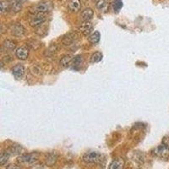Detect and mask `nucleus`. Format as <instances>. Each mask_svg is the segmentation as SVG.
Segmentation results:
<instances>
[{"label": "nucleus", "mask_w": 169, "mask_h": 169, "mask_svg": "<svg viewBox=\"0 0 169 169\" xmlns=\"http://www.w3.org/2000/svg\"><path fill=\"white\" fill-rule=\"evenodd\" d=\"M152 154L156 157L162 158V159H167L169 157V145L163 142L162 144L158 145L152 151Z\"/></svg>", "instance_id": "1"}, {"label": "nucleus", "mask_w": 169, "mask_h": 169, "mask_svg": "<svg viewBox=\"0 0 169 169\" xmlns=\"http://www.w3.org/2000/svg\"><path fill=\"white\" fill-rule=\"evenodd\" d=\"M53 9V3L50 0H43L42 2L38 3L33 8L34 11L36 13H42L45 14L51 11Z\"/></svg>", "instance_id": "2"}, {"label": "nucleus", "mask_w": 169, "mask_h": 169, "mask_svg": "<svg viewBox=\"0 0 169 169\" xmlns=\"http://www.w3.org/2000/svg\"><path fill=\"white\" fill-rule=\"evenodd\" d=\"M102 155L97 151H89L83 156V161L86 163H97L102 161Z\"/></svg>", "instance_id": "3"}, {"label": "nucleus", "mask_w": 169, "mask_h": 169, "mask_svg": "<svg viewBox=\"0 0 169 169\" xmlns=\"http://www.w3.org/2000/svg\"><path fill=\"white\" fill-rule=\"evenodd\" d=\"M38 160V154L36 153H29V154L21 155L18 157V162L21 164H27L31 165L36 163Z\"/></svg>", "instance_id": "4"}, {"label": "nucleus", "mask_w": 169, "mask_h": 169, "mask_svg": "<svg viewBox=\"0 0 169 169\" xmlns=\"http://www.w3.org/2000/svg\"><path fill=\"white\" fill-rule=\"evenodd\" d=\"M10 33L16 37H21L25 34V28L21 23H12L9 26Z\"/></svg>", "instance_id": "5"}, {"label": "nucleus", "mask_w": 169, "mask_h": 169, "mask_svg": "<svg viewBox=\"0 0 169 169\" xmlns=\"http://www.w3.org/2000/svg\"><path fill=\"white\" fill-rule=\"evenodd\" d=\"M47 21V17L44 14L36 13L30 20V25L32 27H39L45 21Z\"/></svg>", "instance_id": "6"}, {"label": "nucleus", "mask_w": 169, "mask_h": 169, "mask_svg": "<svg viewBox=\"0 0 169 169\" xmlns=\"http://www.w3.org/2000/svg\"><path fill=\"white\" fill-rule=\"evenodd\" d=\"M93 29L92 24L90 21H84L80 26H79V30L81 32L82 34H84V36H88L91 33Z\"/></svg>", "instance_id": "7"}, {"label": "nucleus", "mask_w": 169, "mask_h": 169, "mask_svg": "<svg viewBox=\"0 0 169 169\" xmlns=\"http://www.w3.org/2000/svg\"><path fill=\"white\" fill-rule=\"evenodd\" d=\"M15 55L16 57H18L19 59L21 60H25L28 57V55H29V49L25 47H21V48H19L16 52H15Z\"/></svg>", "instance_id": "8"}, {"label": "nucleus", "mask_w": 169, "mask_h": 169, "mask_svg": "<svg viewBox=\"0 0 169 169\" xmlns=\"http://www.w3.org/2000/svg\"><path fill=\"white\" fill-rule=\"evenodd\" d=\"M12 73L14 76L15 77V79L17 80H21L23 75H24L25 73V69L24 67L22 66L21 64H17L14 66V68L12 69Z\"/></svg>", "instance_id": "9"}, {"label": "nucleus", "mask_w": 169, "mask_h": 169, "mask_svg": "<svg viewBox=\"0 0 169 169\" xmlns=\"http://www.w3.org/2000/svg\"><path fill=\"white\" fill-rule=\"evenodd\" d=\"M124 160L123 158H116L110 163L108 169H124Z\"/></svg>", "instance_id": "10"}, {"label": "nucleus", "mask_w": 169, "mask_h": 169, "mask_svg": "<svg viewBox=\"0 0 169 169\" xmlns=\"http://www.w3.org/2000/svg\"><path fill=\"white\" fill-rule=\"evenodd\" d=\"M93 10L91 8H88L83 10L80 14V18L83 21H89L93 17Z\"/></svg>", "instance_id": "11"}, {"label": "nucleus", "mask_w": 169, "mask_h": 169, "mask_svg": "<svg viewBox=\"0 0 169 169\" xmlns=\"http://www.w3.org/2000/svg\"><path fill=\"white\" fill-rule=\"evenodd\" d=\"M9 6H10V9L14 13H18L19 11H21L22 8L21 2H20L19 0H9Z\"/></svg>", "instance_id": "12"}, {"label": "nucleus", "mask_w": 169, "mask_h": 169, "mask_svg": "<svg viewBox=\"0 0 169 169\" xmlns=\"http://www.w3.org/2000/svg\"><path fill=\"white\" fill-rule=\"evenodd\" d=\"M76 35L75 33H69L68 35L63 37V43L66 46L72 45L74 42H75Z\"/></svg>", "instance_id": "13"}, {"label": "nucleus", "mask_w": 169, "mask_h": 169, "mask_svg": "<svg viewBox=\"0 0 169 169\" xmlns=\"http://www.w3.org/2000/svg\"><path fill=\"white\" fill-rule=\"evenodd\" d=\"M16 44L15 42H13L11 40H6L3 43V48L7 52H10L15 50Z\"/></svg>", "instance_id": "14"}, {"label": "nucleus", "mask_w": 169, "mask_h": 169, "mask_svg": "<svg viewBox=\"0 0 169 169\" xmlns=\"http://www.w3.org/2000/svg\"><path fill=\"white\" fill-rule=\"evenodd\" d=\"M80 8V0H70L69 3V9L73 11L76 12Z\"/></svg>", "instance_id": "15"}, {"label": "nucleus", "mask_w": 169, "mask_h": 169, "mask_svg": "<svg viewBox=\"0 0 169 169\" xmlns=\"http://www.w3.org/2000/svg\"><path fill=\"white\" fill-rule=\"evenodd\" d=\"M57 156L56 153H49L48 155V157H46V163L48 165V166H53L56 161H57Z\"/></svg>", "instance_id": "16"}, {"label": "nucleus", "mask_w": 169, "mask_h": 169, "mask_svg": "<svg viewBox=\"0 0 169 169\" xmlns=\"http://www.w3.org/2000/svg\"><path fill=\"white\" fill-rule=\"evenodd\" d=\"M73 57L71 55H64L60 59V64L63 67H69L70 65V63L72 61Z\"/></svg>", "instance_id": "17"}, {"label": "nucleus", "mask_w": 169, "mask_h": 169, "mask_svg": "<svg viewBox=\"0 0 169 169\" xmlns=\"http://www.w3.org/2000/svg\"><path fill=\"white\" fill-rule=\"evenodd\" d=\"M97 8L100 11H107L108 8V3L107 0H99L97 3Z\"/></svg>", "instance_id": "18"}, {"label": "nucleus", "mask_w": 169, "mask_h": 169, "mask_svg": "<svg viewBox=\"0 0 169 169\" xmlns=\"http://www.w3.org/2000/svg\"><path fill=\"white\" fill-rule=\"evenodd\" d=\"M100 37L101 36H100L99 31H95L89 36V42L92 44H97L100 41Z\"/></svg>", "instance_id": "19"}, {"label": "nucleus", "mask_w": 169, "mask_h": 169, "mask_svg": "<svg viewBox=\"0 0 169 169\" xmlns=\"http://www.w3.org/2000/svg\"><path fill=\"white\" fill-rule=\"evenodd\" d=\"M103 59V54H102V53H100V52H96L95 53L91 55V63H98L100 61Z\"/></svg>", "instance_id": "20"}, {"label": "nucleus", "mask_w": 169, "mask_h": 169, "mask_svg": "<svg viewBox=\"0 0 169 169\" xmlns=\"http://www.w3.org/2000/svg\"><path fill=\"white\" fill-rule=\"evenodd\" d=\"M1 13L4 14L5 12H8L9 9H10V6H9V1L7 0H3L1 1Z\"/></svg>", "instance_id": "21"}, {"label": "nucleus", "mask_w": 169, "mask_h": 169, "mask_svg": "<svg viewBox=\"0 0 169 169\" xmlns=\"http://www.w3.org/2000/svg\"><path fill=\"white\" fill-rule=\"evenodd\" d=\"M9 153L8 151H5V152H3L2 154H1V157H0V165H2L3 166L5 163L8 162L9 158Z\"/></svg>", "instance_id": "22"}, {"label": "nucleus", "mask_w": 169, "mask_h": 169, "mask_svg": "<svg viewBox=\"0 0 169 169\" xmlns=\"http://www.w3.org/2000/svg\"><path fill=\"white\" fill-rule=\"evenodd\" d=\"M82 62V58L80 56H76L75 57H74L71 61V63H70V66H72L74 68H76V67L80 66V64Z\"/></svg>", "instance_id": "23"}, {"label": "nucleus", "mask_w": 169, "mask_h": 169, "mask_svg": "<svg viewBox=\"0 0 169 169\" xmlns=\"http://www.w3.org/2000/svg\"><path fill=\"white\" fill-rule=\"evenodd\" d=\"M57 45L56 44H53L49 47L48 49H47V51H46V55H48V56H53V55L55 53L57 52Z\"/></svg>", "instance_id": "24"}, {"label": "nucleus", "mask_w": 169, "mask_h": 169, "mask_svg": "<svg viewBox=\"0 0 169 169\" xmlns=\"http://www.w3.org/2000/svg\"><path fill=\"white\" fill-rule=\"evenodd\" d=\"M21 150H22V148H21V145H13L12 147L9 149V154L10 153H13V154H19V153H21Z\"/></svg>", "instance_id": "25"}, {"label": "nucleus", "mask_w": 169, "mask_h": 169, "mask_svg": "<svg viewBox=\"0 0 169 169\" xmlns=\"http://www.w3.org/2000/svg\"><path fill=\"white\" fill-rule=\"evenodd\" d=\"M122 7H123V3H122V1H121V0H116L114 3V10L118 11Z\"/></svg>", "instance_id": "26"}, {"label": "nucleus", "mask_w": 169, "mask_h": 169, "mask_svg": "<svg viewBox=\"0 0 169 169\" xmlns=\"http://www.w3.org/2000/svg\"><path fill=\"white\" fill-rule=\"evenodd\" d=\"M8 169H21V168L16 166V165H10V166L8 167Z\"/></svg>", "instance_id": "27"}]
</instances>
